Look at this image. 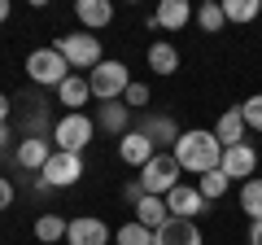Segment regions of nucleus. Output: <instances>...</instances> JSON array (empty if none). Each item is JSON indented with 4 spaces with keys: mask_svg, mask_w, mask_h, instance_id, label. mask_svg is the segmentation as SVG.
<instances>
[{
    "mask_svg": "<svg viewBox=\"0 0 262 245\" xmlns=\"http://www.w3.org/2000/svg\"><path fill=\"white\" fill-rule=\"evenodd\" d=\"M5 145H9V127H0V153H5Z\"/></svg>",
    "mask_w": 262,
    "mask_h": 245,
    "instance_id": "35",
    "label": "nucleus"
},
{
    "mask_svg": "<svg viewBox=\"0 0 262 245\" xmlns=\"http://www.w3.org/2000/svg\"><path fill=\"white\" fill-rule=\"evenodd\" d=\"M219 171H223L227 179H253V171H258V149H253V145H232V149H223Z\"/></svg>",
    "mask_w": 262,
    "mask_h": 245,
    "instance_id": "10",
    "label": "nucleus"
},
{
    "mask_svg": "<svg viewBox=\"0 0 262 245\" xmlns=\"http://www.w3.org/2000/svg\"><path fill=\"white\" fill-rule=\"evenodd\" d=\"M114 245H153V232L131 219V223H122L118 232H114Z\"/></svg>",
    "mask_w": 262,
    "mask_h": 245,
    "instance_id": "25",
    "label": "nucleus"
},
{
    "mask_svg": "<svg viewBox=\"0 0 262 245\" xmlns=\"http://www.w3.org/2000/svg\"><path fill=\"white\" fill-rule=\"evenodd\" d=\"M149 70L153 75H175L179 70V48L170 39H153L149 44Z\"/></svg>",
    "mask_w": 262,
    "mask_h": 245,
    "instance_id": "20",
    "label": "nucleus"
},
{
    "mask_svg": "<svg viewBox=\"0 0 262 245\" xmlns=\"http://www.w3.org/2000/svg\"><path fill=\"white\" fill-rule=\"evenodd\" d=\"M88 88H92L96 101H122V92L131 88V70L114 57H105L96 70H88Z\"/></svg>",
    "mask_w": 262,
    "mask_h": 245,
    "instance_id": "5",
    "label": "nucleus"
},
{
    "mask_svg": "<svg viewBox=\"0 0 262 245\" xmlns=\"http://www.w3.org/2000/svg\"><path fill=\"white\" fill-rule=\"evenodd\" d=\"M9 201H13V184L0 175V210H9Z\"/></svg>",
    "mask_w": 262,
    "mask_h": 245,
    "instance_id": "31",
    "label": "nucleus"
},
{
    "mask_svg": "<svg viewBox=\"0 0 262 245\" xmlns=\"http://www.w3.org/2000/svg\"><path fill=\"white\" fill-rule=\"evenodd\" d=\"M175 162L184 171H192V175H206V171H219V162H223V145H219L214 132H206V127H192V132H184L175 140Z\"/></svg>",
    "mask_w": 262,
    "mask_h": 245,
    "instance_id": "1",
    "label": "nucleus"
},
{
    "mask_svg": "<svg viewBox=\"0 0 262 245\" xmlns=\"http://www.w3.org/2000/svg\"><path fill=\"white\" fill-rule=\"evenodd\" d=\"M131 132L149 136L153 145H170V149H175V140L184 136V132L175 127V118H170V114H149V110H144L140 118H136V127H131Z\"/></svg>",
    "mask_w": 262,
    "mask_h": 245,
    "instance_id": "8",
    "label": "nucleus"
},
{
    "mask_svg": "<svg viewBox=\"0 0 262 245\" xmlns=\"http://www.w3.org/2000/svg\"><path fill=\"white\" fill-rule=\"evenodd\" d=\"M75 18L83 22L88 31H101V27H110L114 5H110V0H79V5H75Z\"/></svg>",
    "mask_w": 262,
    "mask_h": 245,
    "instance_id": "18",
    "label": "nucleus"
},
{
    "mask_svg": "<svg viewBox=\"0 0 262 245\" xmlns=\"http://www.w3.org/2000/svg\"><path fill=\"white\" fill-rule=\"evenodd\" d=\"M0 127H9V96L0 92Z\"/></svg>",
    "mask_w": 262,
    "mask_h": 245,
    "instance_id": "32",
    "label": "nucleus"
},
{
    "mask_svg": "<svg viewBox=\"0 0 262 245\" xmlns=\"http://www.w3.org/2000/svg\"><path fill=\"white\" fill-rule=\"evenodd\" d=\"M92 136H96V118H88V114H61L53 122V140L61 153H83Z\"/></svg>",
    "mask_w": 262,
    "mask_h": 245,
    "instance_id": "6",
    "label": "nucleus"
},
{
    "mask_svg": "<svg viewBox=\"0 0 262 245\" xmlns=\"http://www.w3.org/2000/svg\"><path fill=\"white\" fill-rule=\"evenodd\" d=\"M241 118H245V127H253V132H262V92H253L249 101L241 105Z\"/></svg>",
    "mask_w": 262,
    "mask_h": 245,
    "instance_id": "28",
    "label": "nucleus"
},
{
    "mask_svg": "<svg viewBox=\"0 0 262 245\" xmlns=\"http://www.w3.org/2000/svg\"><path fill=\"white\" fill-rule=\"evenodd\" d=\"M66 245H110V223H105V219H92V215L70 219Z\"/></svg>",
    "mask_w": 262,
    "mask_h": 245,
    "instance_id": "9",
    "label": "nucleus"
},
{
    "mask_svg": "<svg viewBox=\"0 0 262 245\" xmlns=\"http://www.w3.org/2000/svg\"><path fill=\"white\" fill-rule=\"evenodd\" d=\"M166 219H170V210H166V197H149V193H144V201L136 206V223H144L149 232H158V228L166 223Z\"/></svg>",
    "mask_w": 262,
    "mask_h": 245,
    "instance_id": "21",
    "label": "nucleus"
},
{
    "mask_svg": "<svg viewBox=\"0 0 262 245\" xmlns=\"http://www.w3.org/2000/svg\"><path fill=\"white\" fill-rule=\"evenodd\" d=\"M53 153H57V149L44 140V136H22V140H18V153H13V162H18L22 171H44Z\"/></svg>",
    "mask_w": 262,
    "mask_h": 245,
    "instance_id": "14",
    "label": "nucleus"
},
{
    "mask_svg": "<svg viewBox=\"0 0 262 245\" xmlns=\"http://www.w3.org/2000/svg\"><path fill=\"white\" fill-rule=\"evenodd\" d=\"M122 105H127V110H149V84H136V79H131V88L122 92Z\"/></svg>",
    "mask_w": 262,
    "mask_h": 245,
    "instance_id": "29",
    "label": "nucleus"
},
{
    "mask_svg": "<svg viewBox=\"0 0 262 245\" xmlns=\"http://www.w3.org/2000/svg\"><path fill=\"white\" fill-rule=\"evenodd\" d=\"M249 245H262V219H258V223H249Z\"/></svg>",
    "mask_w": 262,
    "mask_h": 245,
    "instance_id": "33",
    "label": "nucleus"
},
{
    "mask_svg": "<svg viewBox=\"0 0 262 245\" xmlns=\"http://www.w3.org/2000/svg\"><path fill=\"white\" fill-rule=\"evenodd\" d=\"M196 22H201V31H210V35H214V31H223V5H219V0H206V5H201V9H196Z\"/></svg>",
    "mask_w": 262,
    "mask_h": 245,
    "instance_id": "27",
    "label": "nucleus"
},
{
    "mask_svg": "<svg viewBox=\"0 0 262 245\" xmlns=\"http://www.w3.org/2000/svg\"><path fill=\"white\" fill-rule=\"evenodd\" d=\"M66 228H70V219H61V215H39V219H35V236H39L44 245L66 241Z\"/></svg>",
    "mask_w": 262,
    "mask_h": 245,
    "instance_id": "23",
    "label": "nucleus"
},
{
    "mask_svg": "<svg viewBox=\"0 0 262 245\" xmlns=\"http://www.w3.org/2000/svg\"><path fill=\"white\" fill-rule=\"evenodd\" d=\"M179 175H184V167L175 162V153H153V158L140 167V175H136V179L144 184V193H149V197H166L175 184H184Z\"/></svg>",
    "mask_w": 262,
    "mask_h": 245,
    "instance_id": "4",
    "label": "nucleus"
},
{
    "mask_svg": "<svg viewBox=\"0 0 262 245\" xmlns=\"http://www.w3.org/2000/svg\"><path fill=\"white\" fill-rule=\"evenodd\" d=\"M196 189H201V197H206V201H219V197H223L227 189H232V179H227L223 171H206V175H201V184H196Z\"/></svg>",
    "mask_w": 262,
    "mask_h": 245,
    "instance_id": "26",
    "label": "nucleus"
},
{
    "mask_svg": "<svg viewBox=\"0 0 262 245\" xmlns=\"http://www.w3.org/2000/svg\"><path fill=\"white\" fill-rule=\"evenodd\" d=\"M0 22H9V0H0Z\"/></svg>",
    "mask_w": 262,
    "mask_h": 245,
    "instance_id": "34",
    "label": "nucleus"
},
{
    "mask_svg": "<svg viewBox=\"0 0 262 245\" xmlns=\"http://www.w3.org/2000/svg\"><path fill=\"white\" fill-rule=\"evenodd\" d=\"M96 127H105L110 136H118V140H122V136L136 127V114H131L122 101H101V110H96Z\"/></svg>",
    "mask_w": 262,
    "mask_h": 245,
    "instance_id": "15",
    "label": "nucleus"
},
{
    "mask_svg": "<svg viewBox=\"0 0 262 245\" xmlns=\"http://www.w3.org/2000/svg\"><path fill=\"white\" fill-rule=\"evenodd\" d=\"M122 201H127L131 210L144 201V184H140V179H127V184H122Z\"/></svg>",
    "mask_w": 262,
    "mask_h": 245,
    "instance_id": "30",
    "label": "nucleus"
},
{
    "mask_svg": "<svg viewBox=\"0 0 262 245\" xmlns=\"http://www.w3.org/2000/svg\"><path fill=\"white\" fill-rule=\"evenodd\" d=\"M262 13V0H223V18L227 22H253Z\"/></svg>",
    "mask_w": 262,
    "mask_h": 245,
    "instance_id": "24",
    "label": "nucleus"
},
{
    "mask_svg": "<svg viewBox=\"0 0 262 245\" xmlns=\"http://www.w3.org/2000/svg\"><path fill=\"white\" fill-rule=\"evenodd\" d=\"M192 22V5L188 0H162L158 13H149V31H184Z\"/></svg>",
    "mask_w": 262,
    "mask_h": 245,
    "instance_id": "11",
    "label": "nucleus"
},
{
    "mask_svg": "<svg viewBox=\"0 0 262 245\" xmlns=\"http://www.w3.org/2000/svg\"><path fill=\"white\" fill-rule=\"evenodd\" d=\"M57 101L66 105L70 114H83V105L92 101V88H88V79H79V75H70L61 88H57Z\"/></svg>",
    "mask_w": 262,
    "mask_h": 245,
    "instance_id": "19",
    "label": "nucleus"
},
{
    "mask_svg": "<svg viewBox=\"0 0 262 245\" xmlns=\"http://www.w3.org/2000/svg\"><path fill=\"white\" fill-rule=\"evenodd\" d=\"M153 153H158V145H153L149 136H140V132H127V136L118 140V158L127 162V167H144Z\"/></svg>",
    "mask_w": 262,
    "mask_h": 245,
    "instance_id": "16",
    "label": "nucleus"
},
{
    "mask_svg": "<svg viewBox=\"0 0 262 245\" xmlns=\"http://www.w3.org/2000/svg\"><path fill=\"white\" fill-rule=\"evenodd\" d=\"M241 210L249 215V223H258V219H262V179L258 175L241 184Z\"/></svg>",
    "mask_w": 262,
    "mask_h": 245,
    "instance_id": "22",
    "label": "nucleus"
},
{
    "mask_svg": "<svg viewBox=\"0 0 262 245\" xmlns=\"http://www.w3.org/2000/svg\"><path fill=\"white\" fill-rule=\"evenodd\" d=\"M53 48L70 62V70H96V66L105 62L101 35H92V31H70V35H57Z\"/></svg>",
    "mask_w": 262,
    "mask_h": 245,
    "instance_id": "2",
    "label": "nucleus"
},
{
    "mask_svg": "<svg viewBox=\"0 0 262 245\" xmlns=\"http://www.w3.org/2000/svg\"><path fill=\"white\" fill-rule=\"evenodd\" d=\"M153 245H201V228H196V219H175L170 215L153 232Z\"/></svg>",
    "mask_w": 262,
    "mask_h": 245,
    "instance_id": "13",
    "label": "nucleus"
},
{
    "mask_svg": "<svg viewBox=\"0 0 262 245\" xmlns=\"http://www.w3.org/2000/svg\"><path fill=\"white\" fill-rule=\"evenodd\" d=\"M166 210L175 219H196L201 210H206V197H201L196 184H175V189L166 193Z\"/></svg>",
    "mask_w": 262,
    "mask_h": 245,
    "instance_id": "12",
    "label": "nucleus"
},
{
    "mask_svg": "<svg viewBox=\"0 0 262 245\" xmlns=\"http://www.w3.org/2000/svg\"><path fill=\"white\" fill-rule=\"evenodd\" d=\"M70 75H75L70 62H66L53 44H48V48H35V53L27 57V79H31L35 88H61Z\"/></svg>",
    "mask_w": 262,
    "mask_h": 245,
    "instance_id": "3",
    "label": "nucleus"
},
{
    "mask_svg": "<svg viewBox=\"0 0 262 245\" xmlns=\"http://www.w3.org/2000/svg\"><path fill=\"white\" fill-rule=\"evenodd\" d=\"M39 179H44L48 189H70V184H79L83 179V153H61L57 149L48 158V167L39 171Z\"/></svg>",
    "mask_w": 262,
    "mask_h": 245,
    "instance_id": "7",
    "label": "nucleus"
},
{
    "mask_svg": "<svg viewBox=\"0 0 262 245\" xmlns=\"http://www.w3.org/2000/svg\"><path fill=\"white\" fill-rule=\"evenodd\" d=\"M214 136H219V145H223V149H232V145H245V118H241V105H232V110L219 114Z\"/></svg>",
    "mask_w": 262,
    "mask_h": 245,
    "instance_id": "17",
    "label": "nucleus"
}]
</instances>
